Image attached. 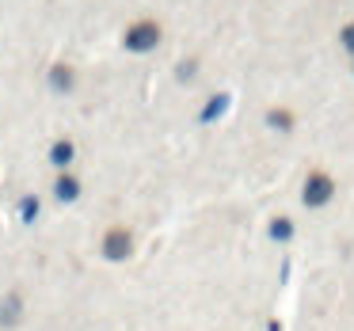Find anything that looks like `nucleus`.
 Returning a JSON list of instances; mask_svg holds the SVG:
<instances>
[{"instance_id":"3","label":"nucleus","mask_w":354,"mask_h":331,"mask_svg":"<svg viewBox=\"0 0 354 331\" xmlns=\"http://www.w3.org/2000/svg\"><path fill=\"white\" fill-rule=\"evenodd\" d=\"M57 198H77V183H73V179H62V183H57Z\"/></svg>"},{"instance_id":"2","label":"nucleus","mask_w":354,"mask_h":331,"mask_svg":"<svg viewBox=\"0 0 354 331\" xmlns=\"http://www.w3.org/2000/svg\"><path fill=\"white\" fill-rule=\"evenodd\" d=\"M130 252V240H126V232H111L107 236V255L111 259H118V255Z\"/></svg>"},{"instance_id":"1","label":"nucleus","mask_w":354,"mask_h":331,"mask_svg":"<svg viewBox=\"0 0 354 331\" xmlns=\"http://www.w3.org/2000/svg\"><path fill=\"white\" fill-rule=\"evenodd\" d=\"M126 42H130L133 50H145V46H153V42H156V27H153V23H141V27H133V31L126 35Z\"/></svg>"},{"instance_id":"5","label":"nucleus","mask_w":354,"mask_h":331,"mask_svg":"<svg viewBox=\"0 0 354 331\" xmlns=\"http://www.w3.org/2000/svg\"><path fill=\"white\" fill-rule=\"evenodd\" d=\"M346 42H351V46H354V31H346Z\"/></svg>"},{"instance_id":"4","label":"nucleus","mask_w":354,"mask_h":331,"mask_svg":"<svg viewBox=\"0 0 354 331\" xmlns=\"http://www.w3.org/2000/svg\"><path fill=\"white\" fill-rule=\"evenodd\" d=\"M69 156H73V145H57L54 149V160L57 164H69Z\"/></svg>"}]
</instances>
